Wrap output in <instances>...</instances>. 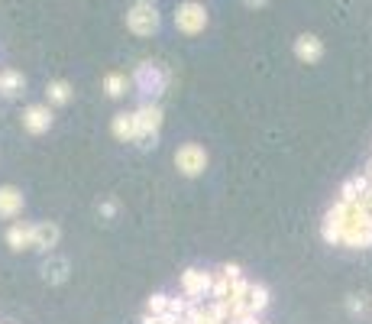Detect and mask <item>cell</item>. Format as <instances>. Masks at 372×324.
<instances>
[{
  "label": "cell",
  "mask_w": 372,
  "mask_h": 324,
  "mask_svg": "<svg viewBox=\"0 0 372 324\" xmlns=\"http://www.w3.org/2000/svg\"><path fill=\"white\" fill-rule=\"evenodd\" d=\"M133 85H136L139 94L159 97L162 91L169 88V72H165L159 62H143L136 72H133Z\"/></svg>",
  "instance_id": "6da1fadb"
},
{
  "label": "cell",
  "mask_w": 372,
  "mask_h": 324,
  "mask_svg": "<svg viewBox=\"0 0 372 324\" xmlns=\"http://www.w3.org/2000/svg\"><path fill=\"white\" fill-rule=\"evenodd\" d=\"M159 127H162V108L159 104H143V108L136 110V143L143 150L156 146Z\"/></svg>",
  "instance_id": "7a4b0ae2"
},
{
  "label": "cell",
  "mask_w": 372,
  "mask_h": 324,
  "mask_svg": "<svg viewBox=\"0 0 372 324\" xmlns=\"http://www.w3.org/2000/svg\"><path fill=\"white\" fill-rule=\"evenodd\" d=\"M175 169H178L181 175H188V179H198V175L207 169V152H204V146L185 143V146L175 152Z\"/></svg>",
  "instance_id": "3957f363"
},
{
  "label": "cell",
  "mask_w": 372,
  "mask_h": 324,
  "mask_svg": "<svg viewBox=\"0 0 372 324\" xmlns=\"http://www.w3.org/2000/svg\"><path fill=\"white\" fill-rule=\"evenodd\" d=\"M127 30L136 36H152L159 30V13L152 3H133L127 10Z\"/></svg>",
  "instance_id": "277c9868"
},
{
  "label": "cell",
  "mask_w": 372,
  "mask_h": 324,
  "mask_svg": "<svg viewBox=\"0 0 372 324\" xmlns=\"http://www.w3.org/2000/svg\"><path fill=\"white\" fill-rule=\"evenodd\" d=\"M175 26H178L185 36H198V32H204V26H207V10H204L201 3H194V0L178 3V10H175Z\"/></svg>",
  "instance_id": "5b68a950"
},
{
  "label": "cell",
  "mask_w": 372,
  "mask_h": 324,
  "mask_svg": "<svg viewBox=\"0 0 372 324\" xmlns=\"http://www.w3.org/2000/svg\"><path fill=\"white\" fill-rule=\"evenodd\" d=\"M211 272L204 270H185L181 272V292L188 295V298H194V302H201V298H207L211 295Z\"/></svg>",
  "instance_id": "8992f818"
},
{
  "label": "cell",
  "mask_w": 372,
  "mask_h": 324,
  "mask_svg": "<svg viewBox=\"0 0 372 324\" xmlns=\"http://www.w3.org/2000/svg\"><path fill=\"white\" fill-rule=\"evenodd\" d=\"M23 127L30 130V133H45V130L52 127V110L43 108V104H32V108L23 110Z\"/></svg>",
  "instance_id": "52a82bcc"
},
{
  "label": "cell",
  "mask_w": 372,
  "mask_h": 324,
  "mask_svg": "<svg viewBox=\"0 0 372 324\" xmlns=\"http://www.w3.org/2000/svg\"><path fill=\"white\" fill-rule=\"evenodd\" d=\"M295 55L301 59V62H320V55H324V43H320L318 36H311V32H304V36H298L295 39Z\"/></svg>",
  "instance_id": "ba28073f"
},
{
  "label": "cell",
  "mask_w": 372,
  "mask_h": 324,
  "mask_svg": "<svg viewBox=\"0 0 372 324\" xmlns=\"http://www.w3.org/2000/svg\"><path fill=\"white\" fill-rule=\"evenodd\" d=\"M7 243H10V250H30L36 247V224H13L10 230H7Z\"/></svg>",
  "instance_id": "9c48e42d"
},
{
  "label": "cell",
  "mask_w": 372,
  "mask_h": 324,
  "mask_svg": "<svg viewBox=\"0 0 372 324\" xmlns=\"http://www.w3.org/2000/svg\"><path fill=\"white\" fill-rule=\"evenodd\" d=\"M23 211V192L20 188H13V185H3L0 188V217H17Z\"/></svg>",
  "instance_id": "30bf717a"
},
{
  "label": "cell",
  "mask_w": 372,
  "mask_h": 324,
  "mask_svg": "<svg viewBox=\"0 0 372 324\" xmlns=\"http://www.w3.org/2000/svg\"><path fill=\"white\" fill-rule=\"evenodd\" d=\"M110 130H114V136H117L120 143H136V110H133V114H127V110L117 114Z\"/></svg>",
  "instance_id": "8fae6325"
},
{
  "label": "cell",
  "mask_w": 372,
  "mask_h": 324,
  "mask_svg": "<svg viewBox=\"0 0 372 324\" xmlns=\"http://www.w3.org/2000/svg\"><path fill=\"white\" fill-rule=\"evenodd\" d=\"M59 237H62L59 224H52V221H45V224H36V247H32V250L52 253V247L59 243Z\"/></svg>",
  "instance_id": "7c38bea8"
},
{
  "label": "cell",
  "mask_w": 372,
  "mask_h": 324,
  "mask_svg": "<svg viewBox=\"0 0 372 324\" xmlns=\"http://www.w3.org/2000/svg\"><path fill=\"white\" fill-rule=\"evenodd\" d=\"M23 85H26V81H23L20 72H3V75H0V94H7V97L20 94Z\"/></svg>",
  "instance_id": "4fadbf2b"
},
{
  "label": "cell",
  "mask_w": 372,
  "mask_h": 324,
  "mask_svg": "<svg viewBox=\"0 0 372 324\" xmlns=\"http://www.w3.org/2000/svg\"><path fill=\"white\" fill-rule=\"evenodd\" d=\"M127 75H120V72H110V75L104 78V91H107V97H123L127 94Z\"/></svg>",
  "instance_id": "5bb4252c"
},
{
  "label": "cell",
  "mask_w": 372,
  "mask_h": 324,
  "mask_svg": "<svg viewBox=\"0 0 372 324\" xmlns=\"http://www.w3.org/2000/svg\"><path fill=\"white\" fill-rule=\"evenodd\" d=\"M45 94H49L52 104H68V101H72V85H68V81H49Z\"/></svg>",
  "instance_id": "9a60e30c"
},
{
  "label": "cell",
  "mask_w": 372,
  "mask_h": 324,
  "mask_svg": "<svg viewBox=\"0 0 372 324\" xmlns=\"http://www.w3.org/2000/svg\"><path fill=\"white\" fill-rule=\"evenodd\" d=\"M45 279L49 282H65V272H68V263L65 259H52V263H45L43 266Z\"/></svg>",
  "instance_id": "2e32d148"
},
{
  "label": "cell",
  "mask_w": 372,
  "mask_h": 324,
  "mask_svg": "<svg viewBox=\"0 0 372 324\" xmlns=\"http://www.w3.org/2000/svg\"><path fill=\"white\" fill-rule=\"evenodd\" d=\"M269 305V292H266V285H253V289H249V308H253L256 314L262 312V308H266Z\"/></svg>",
  "instance_id": "e0dca14e"
},
{
  "label": "cell",
  "mask_w": 372,
  "mask_h": 324,
  "mask_svg": "<svg viewBox=\"0 0 372 324\" xmlns=\"http://www.w3.org/2000/svg\"><path fill=\"white\" fill-rule=\"evenodd\" d=\"M230 292H234V282L220 272V276L214 279V285H211V298H230Z\"/></svg>",
  "instance_id": "ac0fdd59"
},
{
  "label": "cell",
  "mask_w": 372,
  "mask_h": 324,
  "mask_svg": "<svg viewBox=\"0 0 372 324\" xmlns=\"http://www.w3.org/2000/svg\"><path fill=\"white\" fill-rule=\"evenodd\" d=\"M146 312H149V314L169 312V295H152V298L146 302Z\"/></svg>",
  "instance_id": "d6986e66"
},
{
  "label": "cell",
  "mask_w": 372,
  "mask_h": 324,
  "mask_svg": "<svg viewBox=\"0 0 372 324\" xmlns=\"http://www.w3.org/2000/svg\"><path fill=\"white\" fill-rule=\"evenodd\" d=\"M223 276H227V279L230 282H236V279H243V276H240V266H236V263H227V266H223Z\"/></svg>",
  "instance_id": "ffe728a7"
},
{
  "label": "cell",
  "mask_w": 372,
  "mask_h": 324,
  "mask_svg": "<svg viewBox=\"0 0 372 324\" xmlns=\"http://www.w3.org/2000/svg\"><path fill=\"white\" fill-rule=\"evenodd\" d=\"M114 211H117L114 201H104V205H101V214H104V217H114Z\"/></svg>",
  "instance_id": "44dd1931"
},
{
  "label": "cell",
  "mask_w": 372,
  "mask_h": 324,
  "mask_svg": "<svg viewBox=\"0 0 372 324\" xmlns=\"http://www.w3.org/2000/svg\"><path fill=\"white\" fill-rule=\"evenodd\" d=\"M143 324H165V321H162V314H149V312H146V318H143Z\"/></svg>",
  "instance_id": "7402d4cb"
},
{
  "label": "cell",
  "mask_w": 372,
  "mask_h": 324,
  "mask_svg": "<svg viewBox=\"0 0 372 324\" xmlns=\"http://www.w3.org/2000/svg\"><path fill=\"white\" fill-rule=\"evenodd\" d=\"M246 7H262V3H266V0H243Z\"/></svg>",
  "instance_id": "603a6c76"
},
{
  "label": "cell",
  "mask_w": 372,
  "mask_h": 324,
  "mask_svg": "<svg viewBox=\"0 0 372 324\" xmlns=\"http://www.w3.org/2000/svg\"><path fill=\"white\" fill-rule=\"evenodd\" d=\"M136 3H156V0H136Z\"/></svg>",
  "instance_id": "cb8c5ba5"
}]
</instances>
